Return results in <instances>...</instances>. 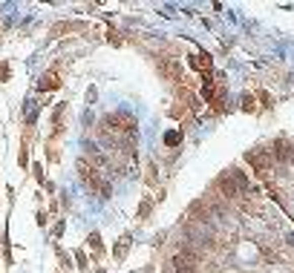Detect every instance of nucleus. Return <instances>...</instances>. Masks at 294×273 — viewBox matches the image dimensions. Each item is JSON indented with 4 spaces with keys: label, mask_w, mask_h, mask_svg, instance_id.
I'll list each match as a JSON object with an SVG mask.
<instances>
[{
    "label": "nucleus",
    "mask_w": 294,
    "mask_h": 273,
    "mask_svg": "<svg viewBox=\"0 0 294 273\" xmlns=\"http://www.w3.org/2000/svg\"><path fill=\"white\" fill-rule=\"evenodd\" d=\"M245 159H248V164H254V167H257L259 176H263V173H268V170H271V164H274V155H271L268 150H251Z\"/></svg>",
    "instance_id": "nucleus-1"
},
{
    "label": "nucleus",
    "mask_w": 294,
    "mask_h": 273,
    "mask_svg": "<svg viewBox=\"0 0 294 273\" xmlns=\"http://www.w3.org/2000/svg\"><path fill=\"white\" fill-rule=\"evenodd\" d=\"M190 66H193L196 72H205L208 75V72H211V58H208V55H196V58L190 55Z\"/></svg>",
    "instance_id": "nucleus-2"
},
{
    "label": "nucleus",
    "mask_w": 294,
    "mask_h": 273,
    "mask_svg": "<svg viewBox=\"0 0 294 273\" xmlns=\"http://www.w3.org/2000/svg\"><path fill=\"white\" fill-rule=\"evenodd\" d=\"M179 141H182V132H176V130H168V132H165V144H168V147H176Z\"/></svg>",
    "instance_id": "nucleus-3"
},
{
    "label": "nucleus",
    "mask_w": 294,
    "mask_h": 273,
    "mask_svg": "<svg viewBox=\"0 0 294 273\" xmlns=\"http://www.w3.org/2000/svg\"><path fill=\"white\" fill-rule=\"evenodd\" d=\"M52 87H58V78H52V75H46V78L41 81V92H49Z\"/></svg>",
    "instance_id": "nucleus-4"
},
{
    "label": "nucleus",
    "mask_w": 294,
    "mask_h": 273,
    "mask_svg": "<svg viewBox=\"0 0 294 273\" xmlns=\"http://www.w3.org/2000/svg\"><path fill=\"white\" fill-rule=\"evenodd\" d=\"M127 245H130V239H121L116 245V259H124V253H127Z\"/></svg>",
    "instance_id": "nucleus-5"
}]
</instances>
